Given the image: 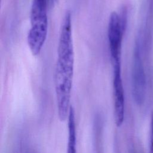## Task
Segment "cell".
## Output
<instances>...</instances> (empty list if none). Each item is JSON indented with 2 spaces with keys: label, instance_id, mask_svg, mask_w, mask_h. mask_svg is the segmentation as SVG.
I'll return each instance as SVG.
<instances>
[{
  "label": "cell",
  "instance_id": "obj_1",
  "mask_svg": "<svg viewBox=\"0 0 153 153\" xmlns=\"http://www.w3.org/2000/svg\"><path fill=\"white\" fill-rule=\"evenodd\" d=\"M74 72L72 19L71 13L68 11L63 17L60 28L54 76L58 115L62 121L68 119L71 107L70 102Z\"/></svg>",
  "mask_w": 153,
  "mask_h": 153
},
{
  "label": "cell",
  "instance_id": "obj_2",
  "mask_svg": "<svg viewBox=\"0 0 153 153\" xmlns=\"http://www.w3.org/2000/svg\"><path fill=\"white\" fill-rule=\"evenodd\" d=\"M48 0H33L30 14V27L27 41L33 56L39 54L45 42L48 33L47 9Z\"/></svg>",
  "mask_w": 153,
  "mask_h": 153
},
{
  "label": "cell",
  "instance_id": "obj_3",
  "mask_svg": "<svg viewBox=\"0 0 153 153\" xmlns=\"http://www.w3.org/2000/svg\"><path fill=\"white\" fill-rule=\"evenodd\" d=\"M131 92L134 101L137 105H142L146 94V77L141 57L140 45L136 43L133 56L131 67Z\"/></svg>",
  "mask_w": 153,
  "mask_h": 153
},
{
  "label": "cell",
  "instance_id": "obj_4",
  "mask_svg": "<svg viewBox=\"0 0 153 153\" xmlns=\"http://www.w3.org/2000/svg\"><path fill=\"white\" fill-rule=\"evenodd\" d=\"M126 20L116 11H113L109 19L108 40L112 62H121L122 40L126 26Z\"/></svg>",
  "mask_w": 153,
  "mask_h": 153
},
{
  "label": "cell",
  "instance_id": "obj_5",
  "mask_svg": "<svg viewBox=\"0 0 153 153\" xmlns=\"http://www.w3.org/2000/svg\"><path fill=\"white\" fill-rule=\"evenodd\" d=\"M112 86L115 122L117 127H120L123 123L125 114V97L121 62L113 63Z\"/></svg>",
  "mask_w": 153,
  "mask_h": 153
},
{
  "label": "cell",
  "instance_id": "obj_6",
  "mask_svg": "<svg viewBox=\"0 0 153 153\" xmlns=\"http://www.w3.org/2000/svg\"><path fill=\"white\" fill-rule=\"evenodd\" d=\"M68 139L67 153H77L76 151V133L75 111L71 106L68 118Z\"/></svg>",
  "mask_w": 153,
  "mask_h": 153
},
{
  "label": "cell",
  "instance_id": "obj_7",
  "mask_svg": "<svg viewBox=\"0 0 153 153\" xmlns=\"http://www.w3.org/2000/svg\"><path fill=\"white\" fill-rule=\"evenodd\" d=\"M150 145H153V111L151 112V136H150Z\"/></svg>",
  "mask_w": 153,
  "mask_h": 153
},
{
  "label": "cell",
  "instance_id": "obj_8",
  "mask_svg": "<svg viewBox=\"0 0 153 153\" xmlns=\"http://www.w3.org/2000/svg\"><path fill=\"white\" fill-rule=\"evenodd\" d=\"M149 153H153V146H150Z\"/></svg>",
  "mask_w": 153,
  "mask_h": 153
}]
</instances>
